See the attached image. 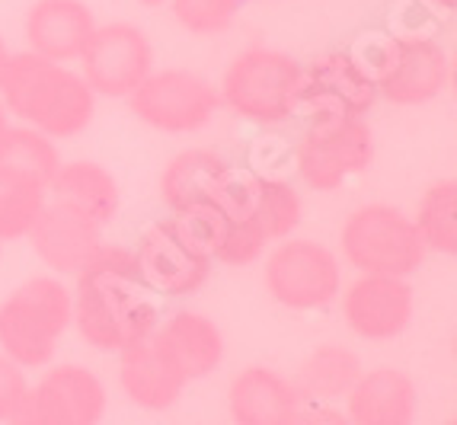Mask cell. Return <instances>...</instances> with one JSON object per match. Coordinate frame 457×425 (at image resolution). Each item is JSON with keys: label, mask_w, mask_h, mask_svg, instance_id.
<instances>
[{"label": "cell", "mask_w": 457, "mask_h": 425, "mask_svg": "<svg viewBox=\"0 0 457 425\" xmlns=\"http://www.w3.org/2000/svg\"><path fill=\"white\" fill-rule=\"evenodd\" d=\"M74 279L71 323L93 349L122 352L161 327V307L141 279L135 250L103 243Z\"/></svg>", "instance_id": "6da1fadb"}, {"label": "cell", "mask_w": 457, "mask_h": 425, "mask_svg": "<svg viewBox=\"0 0 457 425\" xmlns=\"http://www.w3.org/2000/svg\"><path fill=\"white\" fill-rule=\"evenodd\" d=\"M0 103L52 141L80 135L96 112V93L84 77L32 52L10 54L7 74L0 80Z\"/></svg>", "instance_id": "7a4b0ae2"}, {"label": "cell", "mask_w": 457, "mask_h": 425, "mask_svg": "<svg viewBox=\"0 0 457 425\" xmlns=\"http://www.w3.org/2000/svg\"><path fill=\"white\" fill-rule=\"evenodd\" d=\"M71 288L62 279L36 275L0 304V355L20 368H46L71 327Z\"/></svg>", "instance_id": "3957f363"}, {"label": "cell", "mask_w": 457, "mask_h": 425, "mask_svg": "<svg viewBox=\"0 0 457 425\" xmlns=\"http://www.w3.org/2000/svg\"><path fill=\"white\" fill-rule=\"evenodd\" d=\"M304 68L291 54L275 48H246L240 52L218 87L221 106L234 109L240 119L275 125L297 112Z\"/></svg>", "instance_id": "277c9868"}, {"label": "cell", "mask_w": 457, "mask_h": 425, "mask_svg": "<svg viewBox=\"0 0 457 425\" xmlns=\"http://www.w3.org/2000/svg\"><path fill=\"white\" fill-rule=\"evenodd\" d=\"M343 253L361 275L410 279L426 262L420 230L394 205H365L352 212L343 228Z\"/></svg>", "instance_id": "5b68a950"}, {"label": "cell", "mask_w": 457, "mask_h": 425, "mask_svg": "<svg viewBox=\"0 0 457 425\" xmlns=\"http://www.w3.org/2000/svg\"><path fill=\"white\" fill-rule=\"evenodd\" d=\"M368 74L374 77L378 96L394 106H422L451 84V58L435 38L394 36L368 48Z\"/></svg>", "instance_id": "8992f818"}, {"label": "cell", "mask_w": 457, "mask_h": 425, "mask_svg": "<svg viewBox=\"0 0 457 425\" xmlns=\"http://www.w3.org/2000/svg\"><path fill=\"white\" fill-rule=\"evenodd\" d=\"M374 160V135L359 115H311L295 163L301 179L317 192H333Z\"/></svg>", "instance_id": "52a82bcc"}, {"label": "cell", "mask_w": 457, "mask_h": 425, "mask_svg": "<svg viewBox=\"0 0 457 425\" xmlns=\"http://www.w3.org/2000/svg\"><path fill=\"white\" fill-rule=\"evenodd\" d=\"M137 119L167 135H189L205 129L221 109L218 87L186 68L151 71L129 96Z\"/></svg>", "instance_id": "ba28073f"}, {"label": "cell", "mask_w": 457, "mask_h": 425, "mask_svg": "<svg viewBox=\"0 0 457 425\" xmlns=\"http://www.w3.org/2000/svg\"><path fill=\"white\" fill-rule=\"evenodd\" d=\"M266 288L288 311H320L343 291V269L323 243L285 240L266 259Z\"/></svg>", "instance_id": "9c48e42d"}, {"label": "cell", "mask_w": 457, "mask_h": 425, "mask_svg": "<svg viewBox=\"0 0 457 425\" xmlns=\"http://www.w3.org/2000/svg\"><path fill=\"white\" fill-rule=\"evenodd\" d=\"M80 71L99 96H131L135 87L154 71V48L145 29L131 23L96 26L80 54Z\"/></svg>", "instance_id": "30bf717a"}, {"label": "cell", "mask_w": 457, "mask_h": 425, "mask_svg": "<svg viewBox=\"0 0 457 425\" xmlns=\"http://www.w3.org/2000/svg\"><path fill=\"white\" fill-rule=\"evenodd\" d=\"M378 87L361 58L352 52H329L304 68L301 93H297V112L311 115H359L374 106Z\"/></svg>", "instance_id": "8fae6325"}, {"label": "cell", "mask_w": 457, "mask_h": 425, "mask_svg": "<svg viewBox=\"0 0 457 425\" xmlns=\"http://www.w3.org/2000/svg\"><path fill=\"white\" fill-rule=\"evenodd\" d=\"M137 269L141 279L154 295L163 297H189L195 295L212 275V266L205 256H198L186 246L176 230L170 228V221H157L141 234L137 240Z\"/></svg>", "instance_id": "7c38bea8"}, {"label": "cell", "mask_w": 457, "mask_h": 425, "mask_svg": "<svg viewBox=\"0 0 457 425\" xmlns=\"http://www.w3.org/2000/svg\"><path fill=\"white\" fill-rule=\"evenodd\" d=\"M345 323L368 342L400 336L412 320V288L396 275H361L343 295Z\"/></svg>", "instance_id": "4fadbf2b"}, {"label": "cell", "mask_w": 457, "mask_h": 425, "mask_svg": "<svg viewBox=\"0 0 457 425\" xmlns=\"http://www.w3.org/2000/svg\"><path fill=\"white\" fill-rule=\"evenodd\" d=\"M119 384L137 410L161 412L179 400L189 380L163 349L157 333H151L119 352Z\"/></svg>", "instance_id": "5bb4252c"}, {"label": "cell", "mask_w": 457, "mask_h": 425, "mask_svg": "<svg viewBox=\"0 0 457 425\" xmlns=\"http://www.w3.org/2000/svg\"><path fill=\"white\" fill-rule=\"evenodd\" d=\"M36 256L58 275H77L103 246V228L64 205L46 202L36 224L26 234Z\"/></svg>", "instance_id": "9a60e30c"}, {"label": "cell", "mask_w": 457, "mask_h": 425, "mask_svg": "<svg viewBox=\"0 0 457 425\" xmlns=\"http://www.w3.org/2000/svg\"><path fill=\"white\" fill-rule=\"evenodd\" d=\"M96 20L84 0H36L26 13L29 52L54 64H68L84 54Z\"/></svg>", "instance_id": "2e32d148"}, {"label": "cell", "mask_w": 457, "mask_h": 425, "mask_svg": "<svg viewBox=\"0 0 457 425\" xmlns=\"http://www.w3.org/2000/svg\"><path fill=\"white\" fill-rule=\"evenodd\" d=\"M345 403V416L352 425H412L420 410V394L410 374L396 368H374L361 371Z\"/></svg>", "instance_id": "e0dca14e"}, {"label": "cell", "mask_w": 457, "mask_h": 425, "mask_svg": "<svg viewBox=\"0 0 457 425\" xmlns=\"http://www.w3.org/2000/svg\"><path fill=\"white\" fill-rule=\"evenodd\" d=\"M228 406L234 425H291L301 410V396L288 378L253 364L230 380Z\"/></svg>", "instance_id": "ac0fdd59"}, {"label": "cell", "mask_w": 457, "mask_h": 425, "mask_svg": "<svg viewBox=\"0 0 457 425\" xmlns=\"http://www.w3.org/2000/svg\"><path fill=\"white\" fill-rule=\"evenodd\" d=\"M32 394L58 425H99L106 416V388L80 364H54Z\"/></svg>", "instance_id": "d6986e66"}, {"label": "cell", "mask_w": 457, "mask_h": 425, "mask_svg": "<svg viewBox=\"0 0 457 425\" xmlns=\"http://www.w3.org/2000/svg\"><path fill=\"white\" fill-rule=\"evenodd\" d=\"M48 202L84 214L96 228H106L119 212V182L93 160H71L48 182Z\"/></svg>", "instance_id": "ffe728a7"}, {"label": "cell", "mask_w": 457, "mask_h": 425, "mask_svg": "<svg viewBox=\"0 0 457 425\" xmlns=\"http://www.w3.org/2000/svg\"><path fill=\"white\" fill-rule=\"evenodd\" d=\"M163 349L170 352L186 380L208 378L224 362V336L214 327V320L195 311H176L163 327L154 329Z\"/></svg>", "instance_id": "44dd1931"}, {"label": "cell", "mask_w": 457, "mask_h": 425, "mask_svg": "<svg viewBox=\"0 0 457 425\" xmlns=\"http://www.w3.org/2000/svg\"><path fill=\"white\" fill-rule=\"evenodd\" d=\"M361 378V362L359 355L339 342H327L320 349H313L304 358L297 378L291 380L301 396V403H323L333 406L336 400H345L349 390L355 388V380Z\"/></svg>", "instance_id": "7402d4cb"}, {"label": "cell", "mask_w": 457, "mask_h": 425, "mask_svg": "<svg viewBox=\"0 0 457 425\" xmlns=\"http://www.w3.org/2000/svg\"><path fill=\"white\" fill-rule=\"evenodd\" d=\"M228 160L221 154L192 147V151L176 154L161 176V196L170 212H183L192 205H212V192L221 179Z\"/></svg>", "instance_id": "603a6c76"}, {"label": "cell", "mask_w": 457, "mask_h": 425, "mask_svg": "<svg viewBox=\"0 0 457 425\" xmlns=\"http://www.w3.org/2000/svg\"><path fill=\"white\" fill-rule=\"evenodd\" d=\"M58 167H62L58 147L42 131L29 129V125H7V131L0 135V170L29 176L48 189Z\"/></svg>", "instance_id": "cb8c5ba5"}, {"label": "cell", "mask_w": 457, "mask_h": 425, "mask_svg": "<svg viewBox=\"0 0 457 425\" xmlns=\"http://www.w3.org/2000/svg\"><path fill=\"white\" fill-rule=\"evenodd\" d=\"M48 189L29 176L0 170V243L23 240L46 208Z\"/></svg>", "instance_id": "d4e9b609"}, {"label": "cell", "mask_w": 457, "mask_h": 425, "mask_svg": "<svg viewBox=\"0 0 457 425\" xmlns=\"http://www.w3.org/2000/svg\"><path fill=\"white\" fill-rule=\"evenodd\" d=\"M426 250L454 256L457 253V182L442 179L428 186L420 202V212L412 218Z\"/></svg>", "instance_id": "484cf974"}, {"label": "cell", "mask_w": 457, "mask_h": 425, "mask_svg": "<svg viewBox=\"0 0 457 425\" xmlns=\"http://www.w3.org/2000/svg\"><path fill=\"white\" fill-rule=\"evenodd\" d=\"M304 214V202L288 179L260 176V198H256V224L269 240H285L295 234Z\"/></svg>", "instance_id": "4316f807"}, {"label": "cell", "mask_w": 457, "mask_h": 425, "mask_svg": "<svg viewBox=\"0 0 457 425\" xmlns=\"http://www.w3.org/2000/svg\"><path fill=\"white\" fill-rule=\"evenodd\" d=\"M167 221H170V228L176 230V237H179L192 253L205 256L208 262L218 259L224 240H228L230 224H234L221 208H214V205L183 208V212H173V218H167Z\"/></svg>", "instance_id": "83f0119b"}, {"label": "cell", "mask_w": 457, "mask_h": 425, "mask_svg": "<svg viewBox=\"0 0 457 425\" xmlns=\"http://www.w3.org/2000/svg\"><path fill=\"white\" fill-rule=\"evenodd\" d=\"M176 23L192 36H218L230 29L244 7V0H167Z\"/></svg>", "instance_id": "f1b7e54d"}, {"label": "cell", "mask_w": 457, "mask_h": 425, "mask_svg": "<svg viewBox=\"0 0 457 425\" xmlns=\"http://www.w3.org/2000/svg\"><path fill=\"white\" fill-rule=\"evenodd\" d=\"M269 237L262 234V228L256 221H234L228 230V240H224L221 253L214 262H224V266H250L266 253Z\"/></svg>", "instance_id": "f546056e"}, {"label": "cell", "mask_w": 457, "mask_h": 425, "mask_svg": "<svg viewBox=\"0 0 457 425\" xmlns=\"http://www.w3.org/2000/svg\"><path fill=\"white\" fill-rule=\"evenodd\" d=\"M26 394H29L26 371L7 355H0V422H7L13 416L16 406L26 400Z\"/></svg>", "instance_id": "4dcf8cb0"}, {"label": "cell", "mask_w": 457, "mask_h": 425, "mask_svg": "<svg viewBox=\"0 0 457 425\" xmlns=\"http://www.w3.org/2000/svg\"><path fill=\"white\" fill-rule=\"evenodd\" d=\"M291 425H352L349 416L336 406H323V403H301L297 416L291 419Z\"/></svg>", "instance_id": "1f68e13d"}, {"label": "cell", "mask_w": 457, "mask_h": 425, "mask_svg": "<svg viewBox=\"0 0 457 425\" xmlns=\"http://www.w3.org/2000/svg\"><path fill=\"white\" fill-rule=\"evenodd\" d=\"M4 425H58L52 416L46 412V406L38 403V396L32 394V388H29V394H26V400L16 406V412L7 419Z\"/></svg>", "instance_id": "d6a6232c"}, {"label": "cell", "mask_w": 457, "mask_h": 425, "mask_svg": "<svg viewBox=\"0 0 457 425\" xmlns=\"http://www.w3.org/2000/svg\"><path fill=\"white\" fill-rule=\"evenodd\" d=\"M7 64H10V48H7V42L0 38V80H4V74H7Z\"/></svg>", "instance_id": "836d02e7"}, {"label": "cell", "mask_w": 457, "mask_h": 425, "mask_svg": "<svg viewBox=\"0 0 457 425\" xmlns=\"http://www.w3.org/2000/svg\"><path fill=\"white\" fill-rule=\"evenodd\" d=\"M432 4H435L438 10H445V13H451V10L457 7V0H432Z\"/></svg>", "instance_id": "e575fe53"}, {"label": "cell", "mask_w": 457, "mask_h": 425, "mask_svg": "<svg viewBox=\"0 0 457 425\" xmlns=\"http://www.w3.org/2000/svg\"><path fill=\"white\" fill-rule=\"evenodd\" d=\"M7 109H4V103H0V135H4V131H7Z\"/></svg>", "instance_id": "d590c367"}, {"label": "cell", "mask_w": 457, "mask_h": 425, "mask_svg": "<svg viewBox=\"0 0 457 425\" xmlns=\"http://www.w3.org/2000/svg\"><path fill=\"white\" fill-rule=\"evenodd\" d=\"M137 4H141V7H163L167 0H137Z\"/></svg>", "instance_id": "8d00e7d4"}, {"label": "cell", "mask_w": 457, "mask_h": 425, "mask_svg": "<svg viewBox=\"0 0 457 425\" xmlns=\"http://www.w3.org/2000/svg\"><path fill=\"white\" fill-rule=\"evenodd\" d=\"M445 425H457V422H445Z\"/></svg>", "instance_id": "74e56055"}, {"label": "cell", "mask_w": 457, "mask_h": 425, "mask_svg": "<svg viewBox=\"0 0 457 425\" xmlns=\"http://www.w3.org/2000/svg\"><path fill=\"white\" fill-rule=\"evenodd\" d=\"M0 246H4V243H0Z\"/></svg>", "instance_id": "f35d334b"}]
</instances>
